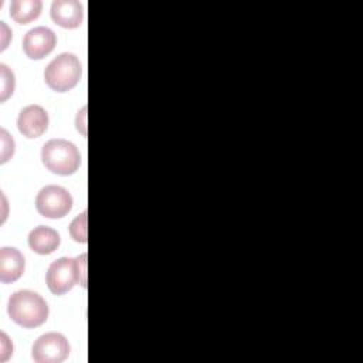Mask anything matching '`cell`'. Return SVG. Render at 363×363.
<instances>
[{
    "mask_svg": "<svg viewBox=\"0 0 363 363\" xmlns=\"http://www.w3.org/2000/svg\"><path fill=\"white\" fill-rule=\"evenodd\" d=\"M7 312L17 325L23 328H35L47 320L48 306L37 292L23 289L10 296Z\"/></svg>",
    "mask_w": 363,
    "mask_h": 363,
    "instance_id": "1",
    "label": "cell"
},
{
    "mask_svg": "<svg viewBox=\"0 0 363 363\" xmlns=\"http://www.w3.org/2000/svg\"><path fill=\"white\" fill-rule=\"evenodd\" d=\"M41 160L50 172L67 176L78 169L81 156L74 143L65 139H51L41 149Z\"/></svg>",
    "mask_w": 363,
    "mask_h": 363,
    "instance_id": "2",
    "label": "cell"
},
{
    "mask_svg": "<svg viewBox=\"0 0 363 363\" xmlns=\"http://www.w3.org/2000/svg\"><path fill=\"white\" fill-rule=\"evenodd\" d=\"M81 62L79 60L69 52L60 54L55 57L44 71V79L47 85L57 91L65 92L74 88L81 78Z\"/></svg>",
    "mask_w": 363,
    "mask_h": 363,
    "instance_id": "3",
    "label": "cell"
},
{
    "mask_svg": "<svg viewBox=\"0 0 363 363\" xmlns=\"http://www.w3.org/2000/svg\"><path fill=\"white\" fill-rule=\"evenodd\" d=\"M45 282L48 289L55 295L68 292L77 282H79V271L77 258L62 257L54 261L47 271Z\"/></svg>",
    "mask_w": 363,
    "mask_h": 363,
    "instance_id": "4",
    "label": "cell"
},
{
    "mask_svg": "<svg viewBox=\"0 0 363 363\" xmlns=\"http://www.w3.org/2000/svg\"><path fill=\"white\" fill-rule=\"evenodd\" d=\"M37 211L48 218L64 217L72 207L71 194L60 186H45L35 199Z\"/></svg>",
    "mask_w": 363,
    "mask_h": 363,
    "instance_id": "5",
    "label": "cell"
},
{
    "mask_svg": "<svg viewBox=\"0 0 363 363\" xmlns=\"http://www.w3.org/2000/svg\"><path fill=\"white\" fill-rule=\"evenodd\" d=\"M69 354L68 340L57 332L40 336L31 350V356L37 363H61Z\"/></svg>",
    "mask_w": 363,
    "mask_h": 363,
    "instance_id": "6",
    "label": "cell"
},
{
    "mask_svg": "<svg viewBox=\"0 0 363 363\" xmlns=\"http://www.w3.org/2000/svg\"><path fill=\"white\" fill-rule=\"evenodd\" d=\"M57 43V37L48 27L31 28L23 38V50L27 57L41 60L48 55Z\"/></svg>",
    "mask_w": 363,
    "mask_h": 363,
    "instance_id": "7",
    "label": "cell"
},
{
    "mask_svg": "<svg viewBox=\"0 0 363 363\" xmlns=\"http://www.w3.org/2000/svg\"><path fill=\"white\" fill-rule=\"evenodd\" d=\"M17 126L24 136L38 138L48 126V115L40 105H28L20 111Z\"/></svg>",
    "mask_w": 363,
    "mask_h": 363,
    "instance_id": "8",
    "label": "cell"
},
{
    "mask_svg": "<svg viewBox=\"0 0 363 363\" xmlns=\"http://www.w3.org/2000/svg\"><path fill=\"white\" fill-rule=\"evenodd\" d=\"M50 13L54 23L64 28H75L82 21V6L77 0H55Z\"/></svg>",
    "mask_w": 363,
    "mask_h": 363,
    "instance_id": "9",
    "label": "cell"
},
{
    "mask_svg": "<svg viewBox=\"0 0 363 363\" xmlns=\"http://www.w3.org/2000/svg\"><path fill=\"white\" fill-rule=\"evenodd\" d=\"M24 271V257L16 248L0 250V281L7 284L18 279Z\"/></svg>",
    "mask_w": 363,
    "mask_h": 363,
    "instance_id": "10",
    "label": "cell"
},
{
    "mask_svg": "<svg viewBox=\"0 0 363 363\" xmlns=\"http://www.w3.org/2000/svg\"><path fill=\"white\" fill-rule=\"evenodd\" d=\"M28 245L37 254H51L60 245V234L45 225H38L28 234Z\"/></svg>",
    "mask_w": 363,
    "mask_h": 363,
    "instance_id": "11",
    "label": "cell"
},
{
    "mask_svg": "<svg viewBox=\"0 0 363 363\" xmlns=\"http://www.w3.org/2000/svg\"><path fill=\"white\" fill-rule=\"evenodd\" d=\"M41 13L40 0H13L10 4V16L20 24H27L35 20Z\"/></svg>",
    "mask_w": 363,
    "mask_h": 363,
    "instance_id": "12",
    "label": "cell"
},
{
    "mask_svg": "<svg viewBox=\"0 0 363 363\" xmlns=\"http://www.w3.org/2000/svg\"><path fill=\"white\" fill-rule=\"evenodd\" d=\"M71 237L78 242H86V211L75 217L69 225Z\"/></svg>",
    "mask_w": 363,
    "mask_h": 363,
    "instance_id": "13",
    "label": "cell"
},
{
    "mask_svg": "<svg viewBox=\"0 0 363 363\" xmlns=\"http://www.w3.org/2000/svg\"><path fill=\"white\" fill-rule=\"evenodd\" d=\"M1 68V102L6 101L14 91V75L13 72L4 65H0Z\"/></svg>",
    "mask_w": 363,
    "mask_h": 363,
    "instance_id": "14",
    "label": "cell"
},
{
    "mask_svg": "<svg viewBox=\"0 0 363 363\" xmlns=\"http://www.w3.org/2000/svg\"><path fill=\"white\" fill-rule=\"evenodd\" d=\"M0 133H1V145H3V149H1V163H4L14 153V142H13V139L9 136V133L4 129H1Z\"/></svg>",
    "mask_w": 363,
    "mask_h": 363,
    "instance_id": "15",
    "label": "cell"
},
{
    "mask_svg": "<svg viewBox=\"0 0 363 363\" xmlns=\"http://www.w3.org/2000/svg\"><path fill=\"white\" fill-rule=\"evenodd\" d=\"M78 261V271H79V284L85 288L86 286V254H81L77 257Z\"/></svg>",
    "mask_w": 363,
    "mask_h": 363,
    "instance_id": "16",
    "label": "cell"
},
{
    "mask_svg": "<svg viewBox=\"0 0 363 363\" xmlns=\"http://www.w3.org/2000/svg\"><path fill=\"white\" fill-rule=\"evenodd\" d=\"M7 342H9L7 336H6L4 333H1V352H3V354H1V360H6V359H7V356H9V354L11 353V350H13V346L6 347Z\"/></svg>",
    "mask_w": 363,
    "mask_h": 363,
    "instance_id": "17",
    "label": "cell"
}]
</instances>
